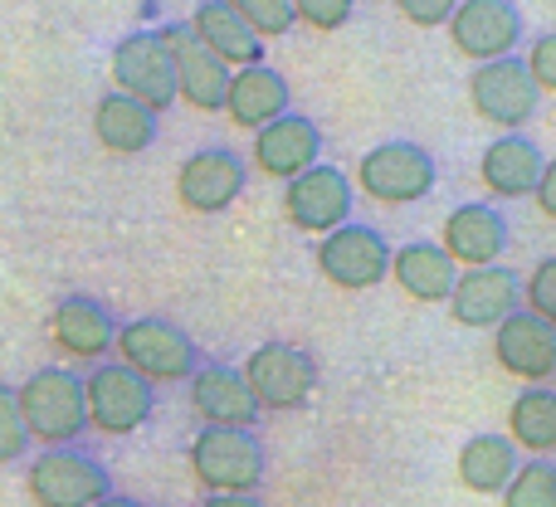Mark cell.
Here are the masks:
<instances>
[{
    "label": "cell",
    "mask_w": 556,
    "mask_h": 507,
    "mask_svg": "<svg viewBox=\"0 0 556 507\" xmlns=\"http://www.w3.org/2000/svg\"><path fill=\"white\" fill-rule=\"evenodd\" d=\"M542 172H547V156H542V147L528 142V137H493L479 156V181L489 186L493 195H503V201L532 195Z\"/></svg>",
    "instance_id": "obj_23"
},
{
    "label": "cell",
    "mask_w": 556,
    "mask_h": 507,
    "mask_svg": "<svg viewBox=\"0 0 556 507\" xmlns=\"http://www.w3.org/2000/svg\"><path fill=\"white\" fill-rule=\"evenodd\" d=\"M113 93L132 98L147 113H166L176 103V84H172V59H166L156 29H142V35L117 39L113 49Z\"/></svg>",
    "instance_id": "obj_9"
},
{
    "label": "cell",
    "mask_w": 556,
    "mask_h": 507,
    "mask_svg": "<svg viewBox=\"0 0 556 507\" xmlns=\"http://www.w3.org/2000/svg\"><path fill=\"white\" fill-rule=\"evenodd\" d=\"M152 410H156L152 385L137 381V376L123 371L117 362L88 371V381H84V420L93 424L98 434L123 440V434L142 430V424L152 420Z\"/></svg>",
    "instance_id": "obj_4"
},
{
    "label": "cell",
    "mask_w": 556,
    "mask_h": 507,
    "mask_svg": "<svg viewBox=\"0 0 556 507\" xmlns=\"http://www.w3.org/2000/svg\"><path fill=\"white\" fill-rule=\"evenodd\" d=\"M459 483L479 498H493V493L508 489V479L518 473V449H513L503 434H479L459 449Z\"/></svg>",
    "instance_id": "obj_26"
},
{
    "label": "cell",
    "mask_w": 556,
    "mask_h": 507,
    "mask_svg": "<svg viewBox=\"0 0 556 507\" xmlns=\"http://www.w3.org/2000/svg\"><path fill=\"white\" fill-rule=\"evenodd\" d=\"M235 15L244 20V29H250L254 39L288 35V29L298 25V20H293V0H240V5H235Z\"/></svg>",
    "instance_id": "obj_29"
},
{
    "label": "cell",
    "mask_w": 556,
    "mask_h": 507,
    "mask_svg": "<svg viewBox=\"0 0 556 507\" xmlns=\"http://www.w3.org/2000/svg\"><path fill=\"white\" fill-rule=\"evenodd\" d=\"M395 288L415 303H450V288H454V264L444 258L434 244L415 240V244H401L391 250V274Z\"/></svg>",
    "instance_id": "obj_25"
},
{
    "label": "cell",
    "mask_w": 556,
    "mask_h": 507,
    "mask_svg": "<svg viewBox=\"0 0 556 507\" xmlns=\"http://www.w3.org/2000/svg\"><path fill=\"white\" fill-rule=\"evenodd\" d=\"M191 473L211 498H240L264 479V449L250 430H201L191 440Z\"/></svg>",
    "instance_id": "obj_3"
},
{
    "label": "cell",
    "mask_w": 556,
    "mask_h": 507,
    "mask_svg": "<svg viewBox=\"0 0 556 507\" xmlns=\"http://www.w3.org/2000/svg\"><path fill=\"white\" fill-rule=\"evenodd\" d=\"M356 186L381 205H415L434 191V156L415 142H381L362 156Z\"/></svg>",
    "instance_id": "obj_5"
},
{
    "label": "cell",
    "mask_w": 556,
    "mask_h": 507,
    "mask_svg": "<svg viewBox=\"0 0 556 507\" xmlns=\"http://www.w3.org/2000/svg\"><path fill=\"white\" fill-rule=\"evenodd\" d=\"M454 268L464 264L469 268H493L498 254L508 250V220H503L493 205H454L444 215V230H440V244H434Z\"/></svg>",
    "instance_id": "obj_16"
},
{
    "label": "cell",
    "mask_w": 556,
    "mask_h": 507,
    "mask_svg": "<svg viewBox=\"0 0 556 507\" xmlns=\"http://www.w3.org/2000/svg\"><path fill=\"white\" fill-rule=\"evenodd\" d=\"M450 39L464 59H479V64H493V59H508L522 39V10L508 5V0H459L450 5Z\"/></svg>",
    "instance_id": "obj_11"
},
{
    "label": "cell",
    "mask_w": 556,
    "mask_h": 507,
    "mask_svg": "<svg viewBox=\"0 0 556 507\" xmlns=\"http://www.w3.org/2000/svg\"><path fill=\"white\" fill-rule=\"evenodd\" d=\"M469 103L483 123L518 132V127L538 113L542 98H538V88L528 84V74H522V59H493V64H479L469 74Z\"/></svg>",
    "instance_id": "obj_13"
},
{
    "label": "cell",
    "mask_w": 556,
    "mask_h": 507,
    "mask_svg": "<svg viewBox=\"0 0 556 507\" xmlns=\"http://www.w3.org/2000/svg\"><path fill=\"white\" fill-rule=\"evenodd\" d=\"M522 283L513 268L493 264V268H469V274H454L450 288V313L464 327H498L503 317L518 313Z\"/></svg>",
    "instance_id": "obj_18"
},
{
    "label": "cell",
    "mask_w": 556,
    "mask_h": 507,
    "mask_svg": "<svg viewBox=\"0 0 556 507\" xmlns=\"http://www.w3.org/2000/svg\"><path fill=\"white\" fill-rule=\"evenodd\" d=\"M283 215L293 230L317 235V240L342 230L346 215H352V176L317 162L313 172L293 176V181L283 186Z\"/></svg>",
    "instance_id": "obj_10"
},
{
    "label": "cell",
    "mask_w": 556,
    "mask_h": 507,
    "mask_svg": "<svg viewBox=\"0 0 556 507\" xmlns=\"http://www.w3.org/2000/svg\"><path fill=\"white\" fill-rule=\"evenodd\" d=\"M49 337H54V346L64 356H74V362H103V356L113 352L117 322L93 297H64V303L54 307V317H49Z\"/></svg>",
    "instance_id": "obj_21"
},
{
    "label": "cell",
    "mask_w": 556,
    "mask_h": 507,
    "mask_svg": "<svg viewBox=\"0 0 556 507\" xmlns=\"http://www.w3.org/2000/svg\"><path fill=\"white\" fill-rule=\"evenodd\" d=\"M244 176H250L244 172V156H235L230 147H201L176 172V201L191 215H220L240 201Z\"/></svg>",
    "instance_id": "obj_12"
},
{
    "label": "cell",
    "mask_w": 556,
    "mask_h": 507,
    "mask_svg": "<svg viewBox=\"0 0 556 507\" xmlns=\"http://www.w3.org/2000/svg\"><path fill=\"white\" fill-rule=\"evenodd\" d=\"M317 156H323V137H317V127L298 113H283L278 123L260 127V132H254V147H250L254 172L274 176V181H283V186L293 181V176L313 172Z\"/></svg>",
    "instance_id": "obj_17"
},
{
    "label": "cell",
    "mask_w": 556,
    "mask_h": 507,
    "mask_svg": "<svg viewBox=\"0 0 556 507\" xmlns=\"http://www.w3.org/2000/svg\"><path fill=\"white\" fill-rule=\"evenodd\" d=\"M522 74H528V84L542 93H556V35H538L528 49V59H522Z\"/></svg>",
    "instance_id": "obj_31"
},
{
    "label": "cell",
    "mask_w": 556,
    "mask_h": 507,
    "mask_svg": "<svg viewBox=\"0 0 556 507\" xmlns=\"http://www.w3.org/2000/svg\"><path fill=\"white\" fill-rule=\"evenodd\" d=\"M532 195H538V211L547 215V220H556V166H547V172L538 176V186H532Z\"/></svg>",
    "instance_id": "obj_35"
},
{
    "label": "cell",
    "mask_w": 556,
    "mask_h": 507,
    "mask_svg": "<svg viewBox=\"0 0 556 507\" xmlns=\"http://www.w3.org/2000/svg\"><path fill=\"white\" fill-rule=\"evenodd\" d=\"M493 362H498V371L518 376L532 391H542L556 371V327L538 322V317H528V313L503 317V322L493 327Z\"/></svg>",
    "instance_id": "obj_15"
},
{
    "label": "cell",
    "mask_w": 556,
    "mask_h": 507,
    "mask_svg": "<svg viewBox=\"0 0 556 507\" xmlns=\"http://www.w3.org/2000/svg\"><path fill=\"white\" fill-rule=\"evenodd\" d=\"M240 381H244V391H250V401L260 405V415L264 410H298L317 385V366H313V356L298 352V346L264 342L260 352H250Z\"/></svg>",
    "instance_id": "obj_6"
},
{
    "label": "cell",
    "mask_w": 556,
    "mask_h": 507,
    "mask_svg": "<svg viewBox=\"0 0 556 507\" xmlns=\"http://www.w3.org/2000/svg\"><path fill=\"white\" fill-rule=\"evenodd\" d=\"M317 274L342 293H366L391 274V244L366 225L346 220L342 230L323 235V244H317Z\"/></svg>",
    "instance_id": "obj_8"
},
{
    "label": "cell",
    "mask_w": 556,
    "mask_h": 507,
    "mask_svg": "<svg viewBox=\"0 0 556 507\" xmlns=\"http://www.w3.org/2000/svg\"><path fill=\"white\" fill-rule=\"evenodd\" d=\"M25 449H29V434H25V424H20L15 391L0 385V464H15Z\"/></svg>",
    "instance_id": "obj_32"
},
{
    "label": "cell",
    "mask_w": 556,
    "mask_h": 507,
    "mask_svg": "<svg viewBox=\"0 0 556 507\" xmlns=\"http://www.w3.org/2000/svg\"><path fill=\"white\" fill-rule=\"evenodd\" d=\"M93 507H142V503H137V498H123V493H108V498L93 503Z\"/></svg>",
    "instance_id": "obj_37"
},
{
    "label": "cell",
    "mask_w": 556,
    "mask_h": 507,
    "mask_svg": "<svg viewBox=\"0 0 556 507\" xmlns=\"http://www.w3.org/2000/svg\"><path fill=\"white\" fill-rule=\"evenodd\" d=\"M508 444L528 454H552L556 449V395L542 391H522L508 405Z\"/></svg>",
    "instance_id": "obj_27"
},
{
    "label": "cell",
    "mask_w": 556,
    "mask_h": 507,
    "mask_svg": "<svg viewBox=\"0 0 556 507\" xmlns=\"http://www.w3.org/2000/svg\"><path fill=\"white\" fill-rule=\"evenodd\" d=\"M15 410L20 424L35 444L45 449H68L78 434L88 430L84 420V381L74 371H35L25 385L15 391Z\"/></svg>",
    "instance_id": "obj_1"
},
{
    "label": "cell",
    "mask_w": 556,
    "mask_h": 507,
    "mask_svg": "<svg viewBox=\"0 0 556 507\" xmlns=\"http://www.w3.org/2000/svg\"><path fill=\"white\" fill-rule=\"evenodd\" d=\"M156 39H162L166 59H172L176 98H181V103H191L195 113H220V103H225V84H230V68H225L220 59L205 54V49L195 45L191 35H186V25H166V29H156Z\"/></svg>",
    "instance_id": "obj_14"
},
{
    "label": "cell",
    "mask_w": 556,
    "mask_h": 507,
    "mask_svg": "<svg viewBox=\"0 0 556 507\" xmlns=\"http://www.w3.org/2000/svg\"><path fill=\"white\" fill-rule=\"evenodd\" d=\"M25 489L39 507H93L113 493V479L103 464L78 449H45L29 464Z\"/></svg>",
    "instance_id": "obj_7"
},
{
    "label": "cell",
    "mask_w": 556,
    "mask_h": 507,
    "mask_svg": "<svg viewBox=\"0 0 556 507\" xmlns=\"http://www.w3.org/2000/svg\"><path fill=\"white\" fill-rule=\"evenodd\" d=\"M191 415L201 420V430H250L260 420V405L250 401L235 366H195Z\"/></svg>",
    "instance_id": "obj_19"
},
{
    "label": "cell",
    "mask_w": 556,
    "mask_h": 507,
    "mask_svg": "<svg viewBox=\"0 0 556 507\" xmlns=\"http://www.w3.org/2000/svg\"><path fill=\"white\" fill-rule=\"evenodd\" d=\"M498 498H503V507H556V469L547 459L522 464Z\"/></svg>",
    "instance_id": "obj_28"
},
{
    "label": "cell",
    "mask_w": 556,
    "mask_h": 507,
    "mask_svg": "<svg viewBox=\"0 0 556 507\" xmlns=\"http://www.w3.org/2000/svg\"><path fill=\"white\" fill-rule=\"evenodd\" d=\"M293 20L313 29H342L352 20V0H293Z\"/></svg>",
    "instance_id": "obj_33"
},
{
    "label": "cell",
    "mask_w": 556,
    "mask_h": 507,
    "mask_svg": "<svg viewBox=\"0 0 556 507\" xmlns=\"http://www.w3.org/2000/svg\"><path fill=\"white\" fill-rule=\"evenodd\" d=\"M186 35L195 39V45L205 49L211 59H220L225 68H250V64H260V39L244 29V20L235 15V5L230 0H211V5H195V15H191V25H186Z\"/></svg>",
    "instance_id": "obj_22"
},
{
    "label": "cell",
    "mask_w": 556,
    "mask_h": 507,
    "mask_svg": "<svg viewBox=\"0 0 556 507\" xmlns=\"http://www.w3.org/2000/svg\"><path fill=\"white\" fill-rule=\"evenodd\" d=\"M113 346H117V356H123L117 366L132 371L137 381H147V385L191 381L195 366H201L195 342L176 322H166V317H137V322L117 327Z\"/></svg>",
    "instance_id": "obj_2"
},
{
    "label": "cell",
    "mask_w": 556,
    "mask_h": 507,
    "mask_svg": "<svg viewBox=\"0 0 556 507\" xmlns=\"http://www.w3.org/2000/svg\"><path fill=\"white\" fill-rule=\"evenodd\" d=\"M401 20H410V25H444L450 20V0H401Z\"/></svg>",
    "instance_id": "obj_34"
},
{
    "label": "cell",
    "mask_w": 556,
    "mask_h": 507,
    "mask_svg": "<svg viewBox=\"0 0 556 507\" xmlns=\"http://www.w3.org/2000/svg\"><path fill=\"white\" fill-rule=\"evenodd\" d=\"M93 137L103 152L113 156H137L156 142V117L147 107H137L123 93H103L93 103Z\"/></svg>",
    "instance_id": "obj_24"
},
{
    "label": "cell",
    "mask_w": 556,
    "mask_h": 507,
    "mask_svg": "<svg viewBox=\"0 0 556 507\" xmlns=\"http://www.w3.org/2000/svg\"><path fill=\"white\" fill-rule=\"evenodd\" d=\"M205 507H264L254 493H240V498H205Z\"/></svg>",
    "instance_id": "obj_36"
},
{
    "label": "cell",
    "mask_w": 556,
    "mask_h": 507,
    "mask_svg": "<svg viewBox=\"0 0 556 507\" xmlns=\"http://www.w3.org/2000/svg\"><path fill=\"white\" fill-rule=\"evenodd\" d=\"M518 313L538 317V322H556V258H542L538 268L528 274L522 283V297H518Z\"/></svg>",
    "instance_id": "obj_30"
},
{
    "label": "cell",
    "mask_w": 556,
    "mask_h": 507,
    "mask_svg": "<svg viewBox=\"0 0 556 507\" xmlns=\"http://www.w3.org/2000/svg\"><path fill=\"white\" fill-rule=\"evenodd\" d=\"M220 113H230V123L244 127V132H260V127L278 123V117L288 113V84H283V74L269 68V64L235 68L230 84H225Z\"/></svg>",
    "instance_id": "obj_20"
}]
</instances>
